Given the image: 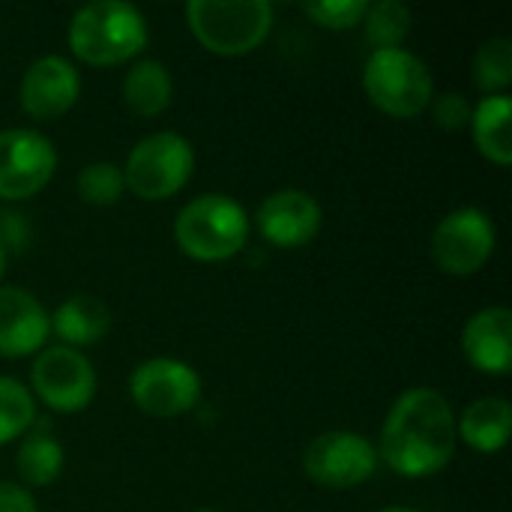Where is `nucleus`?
<instances>
[{
    "mask_svg": "<svg viewBox=\"0 0 512 512\" xmlns=\"http://www.w3.org/2000/svg\"><path fill=\"white\" fill-rule=\"evenodd\" d=\"M456 414L447 396L432 387L405 390L387 411L381 426L378 462L405 480L441 474L456 456Z\"/></svg>",
    "mask_w": 512,
    "mask_h": 512,
    "instance_id": "obj_1",
    "label": "nucleus"
},
{
    "mask_svg": "<svg viewBox=\"0 0 512 512\" xmlns=\"http://www.w3.org/2000/svg\"><path fill=\"white\" fill-rule=\"evenodd\" d=\"M72 54L87 66H123L135 60L150 39L147 18L123 0H96L69 18Z\"/></svg>",
    "mask_w": 512,
    "mask_h": 512,
    "instance_id": "obj_2",
    "label": "nucleus"
},
{
    "mask_svg": "<svg viewBox=\"0 0 512 512\" xmlns=\"http://www.w3.org/2000/svg\"><path fill=\"white\" fill-rule=\"evenodd\" d=\"M174 240L186 258L201 264H222L246 249L249 216L234 198L207 192L192 198L177 213Z\"/></svg>",
    "mask_w": 512,
    "mask_h": 512,
    "instance_id": "obj_3",
    "label": "nucleus"
},
{
    "mask_svg": "<svg viewBox=\"0 0 512 512\" xmlns=\"http://www.w3.org/2000/svg\"><path fill=\"white\" fill-rule=\"evenodd\" d=\"M186 24L195 42L216 57H243L264 45L273 30L267 0H192Z\"/></svg>",
    "mask_w": 512,
    "mask_h": 512,
    "instance_id": "obj_4",
    "label": "nucleus"
},
{
    "mask_svg": "<svg viewBox=\"0 0 512 512\" xmlns=\"http://www.w3.org/2000/svg\"><path fill=\"white\" fill-rule=\"evenodd\" d=\"M363 90L378 111L396 120L423 114L435 99L429 66L408 48L372 51L363 66Z\"/></svg>",
    "mask_w": 512,
    "mask_h": 512,
    "instance_id": "obj_5",
    "label": "nucleus"
},
{
    "mask_svg": "<svg viewBox=\"0 0 512 512\" xmlns=\"http://www.w3.org/2000/svg\"><path fill=\"white\" fill-rule=\"evenodd\" d=\"M195 171V147L180 132H153L141 138L123 165L126 189L141 201L174 198Z\"/></svg>",
    "mask_w": 512,
    "mask_h": 512,
    "instance_id": "obj_6",
    "label": "nucleus"
},
{
    "mask_svg": "<svg viewBox=\"0 0 512 512\" xmlns=\"http://www.w3.org/2000/svg\"><path fill=\"white\" fill-rule=\"evenodd\" d=\"M27 390L54 414H81L96 396V369L75 348H42L30 366Z\"/></svg>",
    "mask_w": 512,
    "mask_h": 512,
    "instance_id": "obj_7",
    "label": "nucleus"
},
{
    "mask_svg": "<svg viewBox=\"0 0 512 512\" xmlns=\"http://www.w3.org/2000/svg\"><path fill=\"white\" fill-rule=\"evenodd\" d=\"M201 375L177 357H150L129 375V396L147 417L171 420L201 402Z\"/></svg>",
    "mask_w": 512,
    "mask_h": 512,
    "instance_id": "obj_8",
    "label": "nucleus"
},
{
    "mask_svg": "<svg viewBox=\"0 0 512 512\" xmlns=\"http://www.w3.org/2000/svg\"><path fill=\"white\" fill-rule=\"evenodd\" d=\"M498 246L495 222L480 207H459L447 213L432 231V261L450 276L480 273Z\"/></svg>",
    "mask_w": 512,
    "mask_h": 512,
    "instance_id": "obj_9",
    "label": "nucleus"
},
{
    "mask_svg": "<svg viewBox=\"0 0 512 512\" xmlns=\"http://www.w3.org/2000/svg\"><path fill=\"white\" fill-rule=\"evenodd\" d=\"M303 471L324 489H357L378 471V450L369 438L348 429L318 435L303 453Z\"/></svg>",
    "mask_w": 512,
    "mask_h": 512,
    "instance_id": "obj_10",
    "label": "nucleus"
},
{
    "mask_svg": "<svg viewBox=\"0 0 512 512\" xmlns=\"http://www.w3.org/2000/svg\"><path fill=\"white\" fill-rule=\"evenodd\" d=\"M57 171L54 144L36 129L0 132V201H27L39 195Z\"/></svg>",
    "mask_w": 512,
    "mask_h": 512,
    "instance_id": "obj_11",
    "label": "nucleus"
},
{
    "mask_svg": "<svg viewBox=\"0 0 512 512\" xmlns=\"http://www.w3.org/2000/svg\"><path fill=\"white\" fill-rule=\"evenodd\" d=\"M81 96V75L72 60L60 54H45L33 60L21 78L18 102L33 120H57L75 108Z\"/></svg>",
    "mask_w": 512,
    "mask_h": 512,
    "instance_id": "obj_12",
    "label": "nucleus"
},
{
    "mask_svg": "<svg viewBox=\"0 0 512 512\" xmlns=\"http://www.w3.org/2000/svg\"><path fill=\"white\" fill-rule=\"evenodd\" d=\"M255 225L270 246L300 249L318 237L324 225V210L303 189H279L261 201L255 213Z\"/></svg>",
    "mask_w": 512,
    "mask_h": 512,
    "instance_id": "obj_13",
    "label": "nucleus"
},
{
    "mask_svg": "<svg viewBox=\"0 0 512 512\" xmlns=\"http://www.w3.org/2000/svg\"><path fill=\"white\" fill-rule=\"evenodd\" d=\"M51 321L45 306L18 285H0V357L21 360L45 348Z\"/></svg>",
    "mask_w": 512,
    "mask_h": 512,
    "instance_id": "obj_14",
    "label": "nucleus"
},
{
    "mask_svg": "<svg viewBox=\"0 0 512 512\" xmlns=\"http://www.w3.org/2000/svg\"><path fill=\"white\" fill-rule=\"evenodd\" d=\"M462 351L483 375H510L512 312L507 306H486L474 312L462 330Z\"/></svg>",
    "mask_w": 512,
    "mask_h": 512,
    "instance_id": "obj_15",
    "label": "nucleus"
},
{
    "mask_svg": "<svg viewBox=\"0 0 512 512\" xmlns=\"http://www.w3.org/2000/svg\"><path fill=\"white\" fill-rule=\"evenodd\" d=\"M51 333L60 339V345L66 348H90L96 342H102L111 330V312L102 300L87 297V294H75L69 300H63L51 315Z\"/></svg>",
    "mask_w": 512,
    "mask_h": 512,
    "instance_id": "obj_16",
    "label": "nucleus"
},
{
    "mask_svg": "<svg viewBox=\"0 0 512 512\" xmlns=\"http://www.w3.org/2000/svg\"><path fill=\"white\" fill-rule=\"evenodd\" d=\"M512 432V408L504 396H483L465 408L456 420V435L483 456H495L507 447Z\"/></svg>",
    "mask_w": 512,
    "mask_h": 512,
    "instance_id": "obj_17",
    "label": "nucleus"
},
{
    "mask_svg": "<svg viewBox=\"0 0 512 512\" xmlns=\"http://www.w3.org/2000/svg\"><path fill=\"white\" fill-rule=\"evenodd\" d=\"M471 132L474 144L483 159H489L498 168H507L512 162V99L501 96H483L474 105L471 114Z\"/></svg>",
    "mask_w": 512,
    "mask_h": 512,
    "instance_id": "obj_18",
    "label": "nucleus"
},
{
    "mask_svg": "<svg viewBox=\"0 0 512 512\" xmlns=\"http://www.w3.org/2000/svg\"><path fill=\"white\" fill-rule=\"evenodd\" d=\"M174 99V78L162 60H138L123 75V102L138 117H159Z\"/></svg>",
    "mask_w": 512,
    "mask_h": 512,
    "instance_id": "obj_19",
    "label": "nucleus"
},
{
    "mask_svg": "<svg viewBox=\"0 0 512 512\" xmlns=\"http://www.w3.org/2000/svg\"><path fill=\"white\" fill-rule=\"evenodd\" d=\"M15 465L27 486H51L63 474V447L48 432H33L24 438Z\"/></svg>",
    "mask_w": 512,
    "mask_h": 512,
    "instance_id": "obj_20",
    "label": "nucleus"
},
{
    "mask_svg": "<svg viewBox=\"0 0 512 512\" xmlns=\"http://www.w3.org/2000/svg\"><path fill=\"white\" fill-rule=\"evenodd\" d=\"M411 9L402 0H378L369 3L366 15H363V30L366 39L375 51L381 48H402L405 36L411 33Z\"/></svg>",
    "mask_w": 512,
    "mask_h": 512,
    "instance_id": "obj_21",
    "label": "nucleus"
},
{
    "mask_svg": "<svg viewBox=\"0 0 512 512\" xmlns=\"http://www.w3.org/2000/svg\"><path fill=\"white\" fill-rule=\"evenodd\" d=\"M36 420V399L27 384L0 375V447L30 432Z\"/></svg>",
    "mask_w": 512,
    "mask_h": 512,
    "instance_id": "obj_22",
    "label": "nucleus"
},
{
    "mask_svg": "<svg viewBox=\"0 0 512 512\" xmlns=\"http://www.w3.org/2000/svg\"><path fill=\"white\" fill-rule=\"evenodd\" d=\"M474 84L486 96H501L512 84V42L507 36H495L480 45L474 57Z\"/></svg>",
    "mask_w": 512,
    "mask_h": 512,
    "instance_id": "obj_23",
    "label": "nucleus"
},
{
    "mask_svg": "<svg viewBox=\"0 0 512 512\" xmlns=\"http://www.w3.org/2000/svg\"><path fill=\"white\" fill-rule=\"evenodd\" d=\"M75 189L81 201L93 207H111L126 192L123 168H117L114 162H90L75 177Z\"/></svg>",
    "mask_w": 512,
    "mask_h": 512,
    "instance_id": "obj_24",
    "label": "nucleus"
},
{
    "mask_svg": "<svg viewBox=\"0 0 512 512\" xmlns=\"http://www.w3.org/2000/svg\"><path fill=\"white\" fill-rule=\"evenodd\" d=\"M369 3L366 0H315L303 3V12L309 15L312 24L327 27V30H351L363 24Z\"/></svg>",
    "mask_w": 512,
    "mask_h": 512,
    "instance_id": "obj_25",
    "label": "nucleus"
},
{
    "mask_svg": "<svg viewBox=\"0 0 512 512\" xmlns=\"http://www.w3.org/2000/svg\"><path fill=\"white\" fill-rule=\"evenodd\" d=\"M429 108H432V120H435V126H441V129H447V132H459V129L471 126V114H474V108H471V102H468L462 93H456V90L435 96Z\"/></svg>",
    "mask_w": 512,
    "mask_h": 512,
    "instance_id": "obj_26",
    "label": "nucleus"
},
{
    "mask_svg": "<svg viewBox=\"0 0 512 512\" xmlns=\"http://www.w3.org/2000/svg\"><path fill=\"white\" fill-rule=\"evenodd\" d=\"M0 512H39L30 489L18 483H0Z\"/></svg>",
    "mask_w": 512,
    "mask_h": 512,
    "instance_id": "obj_27",
    "label": "nucleus"
},
{
    "mask_svg": "<svg viewBox=\"0 0 512 512\" xmlns=\"http://www.w3.org/2000/svg\"><path fill=\"white\" fill-rule=\"evenodd\" d=\"M3 276H6V249L0 243V282H3Z\"/></svg>",
    "mask_w": 512,
    "mask_h": 512,
    "instance_id": "obj_28",
    "label": "nucleus"
},
{
    "mask_svg": "<svg viewBox=\"0 0 512 512\" xmlns=\"http://www.w3.org/2000/svg\"><path fill=\"white\" fill-rule=\"evenodd\" d=\"M378 512H420V510H408V507H387V510H378Z\"/></svg>",
    "mask_w": 512,
    "mask_h": 512,
    "instance_id": "obj_29",
    "label": "nucleus"
},
{
    "mask_svg": "<svg viewBox=\"0 0 512 512\" xmlns=\"http://www.w3.org/2000/svg\"><path fill=\"white\" fill-rule=\"evenodd\" d=\"M195 512H216V510H195Z\"/></svg>",
    "mask_w": 512,
    "mask_h": 512,
    "instance_id": "obj_30",
    "label": "nucleus"
}]
</instances>
